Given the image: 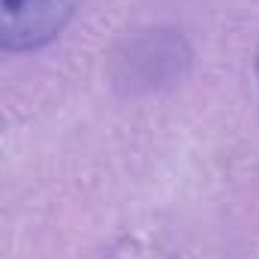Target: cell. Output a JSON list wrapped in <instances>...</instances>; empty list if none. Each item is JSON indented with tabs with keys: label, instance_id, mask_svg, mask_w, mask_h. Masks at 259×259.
I'll list each match as a JSON object with an SVG mask.
<instances>
[{
	"label": "cell",
	"instance_id": "2",
	"mask_svg": "<svg viewBox=\"0 0 259 259\" xmlns=\"http://www.w3.org/2000/svg\"><path fill=\"white\" fill-rule=\"evenodd\" d=\"M256 69H259V61H256Z\"/></svg>",
	"mask_w": 259,
	"mask_h": 259
},
{
	"label": "cell",
	"instance_id": "1",
	"mask_svg": "<svg viewBox=\"0 0 259 259\" xmlns=\"http://www.w3.org/2000/svg\"><path fill=\"white\" fill-rule=\"evenodd\" d=\"M81 0H0V52H33L52 42Z\"/></svg>",
	"mask_w": 259,
	"mask_h": 259
}]
</instances>
